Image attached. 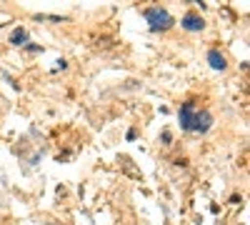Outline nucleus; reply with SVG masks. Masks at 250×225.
I'll use <instances>...</instances> for the list:
<instances>
[{
  "mask_svg": "<svg viewBox=\"0 0 250 225\" xmlns=\"http://www.w3.org/2000/svg\"><path fill=\"white\" fill-rule=\"evenodd\" d=\"M208 63H210L213 70H225V65H228L220 50H210V53H208Z\"/></svg>",
  "mask_w": 250,
  "mask_h": 225,
  "instance_id": "20e7f679",
  "label": "nucleus"
},
{
  "mask_svg": "<svg viewBox=\"0 0 250 225\" xmlns=\"http://www.w3.org/2000/svg\"><path fill=\"white\" fill-rule=\"evenodd\" d=\"M10 43L13 45H28V30L25 28H15L10 35Z\"/></svg>",
  "mask_w": 250,
  "mask_h": 225,
  "instance_id": "39448f33",
  "label": "nucleus"
},
{
  "mask_svg": "<svg viewBox=\"0 0 250 225\" xmlns=\"http://www.w3.org/2000/svg\"><path fill=\"white\" fill-rule=\"evenodd\" d=\"M185 30H190V33H198V30H203V18L200 15H195V13H188L185 18H183V23H180Z\"/></svg>",
  "mask_w": 250,
  "mask_h": 225,
  "instance_id": "7ed1b4c3",
  "label": "nucleus"
},
{
  "mask_svg": "<svg viewBox=\"0 0 250 225\" xmlns=\"http://www.w3.org/2000/svg\"><path fill=\"white\" fill-rule=\"evenodd\" d=\"M180 125L190 133H205L213 125V115L208 110H198L193 103H185L180 108Z\"/></svg>",
  "mask_w": 250,
  "mask_h": 225,
  "instance_id": "f257e3e1",
  "label": "nucleus"
},
{
  "mask_svg": "<svg viewBox=\"0 0 250 225\" xmlns=\"http://www.w3.org/2000/svg\"><path fill=\"white\" fill-rule=\"evenodd\" d=\"M145 20L150 23L153 30H168V28H173V15L165 8H148V10H145Z\"/></svg>",
  "mask_w": 250,
  "mask_h": 225,
  "instance_id": "f03ea898",
  "label": "nucleus"
}]
</instances>
